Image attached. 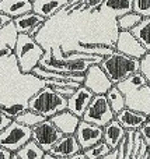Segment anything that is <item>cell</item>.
Segmentation results:
<instances>
[{
  "mask_svg": "<svg viewBox=\"0 0 150 159\" xmlns=\"http://www.w3.org/2000/svg\"><path fill=\"white\" fill-rule=\"evenodd\" d=\"M18 32L14 27L13 21L8 22L2 31H0V57L2 56L13 55V49L16 46V41Z\"/></svg>",
  "mask_w": 150,
  "mask_h": 159,
  "instance_id": "cell-18",
  "label": "cell"
},
{
  "mask_svg": "<svg viewBox=\"0 0 150 159\" xmlns=\"http://www.w3.org/2000/svg\"><path fill=\"white\" fill-rule=\"evenodd\" d=\"M45 21H46V18L36 14L35 11H30V13H25L22 16L13 18V24L16 27L17 32L27 34L30 36H35V34L41 30Z\"/></svg>",
  "mask_w": 150,
  "mask_h": 159,
  "instance_id": "cell-11",
  "label": "cell"
},
{
  "mask_svg": "<svg viewBox=\"0 0 150 159\" xmlns=\"http://www.w3.org/2000/svg\"><path fill=\"white\" fill-rule=\"evenodd\" d=\"M138 131H139L143 143H145L148 147H150V120L146 121V123L143 124L139 130H138Z\"/></svg>",
  "mask_w": 150,
  "mask_h": 159,
  "instance_id": "cell-31",
  "label": "cell"
},
{
  "mask_svg": "<svg viewBox=\"0 0 150 159\" xmlns=\"http://www.w3.org/2000/svg\"><path fill=\"white\" fill-rule=\"evenodd\" d=\"M34 8L32 0H0V11L10 17H18Z\"/></svg>",
  "mask_w": 150,
  "mask_h": 159,
  "instance_id": "cell-17",
  "label": "cell"
},
{
  "mask_svg": "<svg viewBox=\"0 0 150 159\" xmlns=\"http://www.w3.org/2000/svg\"><path fill=\"white\" fill-rule=\"evenodd\" d=\"M51 120H52V123L56 126V129L63 135H75L81 119L77 117L76 115H73L70 110L65 109L62 112L56 113L55 116H52Z\"/></svg>",
  "mask_w": 150,
  "mask_h": 159,
  "instance_id": "cell-14",
  "label": "cell"
},
{
  "mask_svg": "<svg viewBox=\"0 0 150 159\" xmlns=\"http://www.w3.org/2000/svg\"><path fill=\"white\" fill-rule=\"evenodd\" d=\"M27 106L45 119H51L56 113L67 109V98L58 93L52 87L45 85L28 101Z\"/></svg>",
  "mask_w": 150,
  "mask_h": 159,
  "instance_id": "cell-4",
  "label": "cell"
},
{
  "mask_svg": "<svg viewBox=\"0 0 150 159\" xmlns=\"http://www.w3.org/2000/svg\"><path fill=\"white\" fill-rule=\"evenodd\" d=\"M66 159H86V157H84L83 152H79V154L73 155V157H70V158H66Z\"/></svg>",
  "mask_w": 150,
  "mask_h": 159,
  "instance_id": "cell-37",
  "label": "cell"
},
{
  "mask_svg": "<svg viewBox=\"0 0 150 159\" xmlns=\"http://www.w3.org/2000/svg\"><path fill=\"white\" fill-rule=\"evenodd\" d=\"M93 96H94V93L89 88H86L84 85H80L73 92V95L70 98H67V110H70L73 115H76L77 117L81 119V116L86 112L87 106L91 102Z\"/></svg>",
  "mask_w": 150,
  "mask_h": 159,
  "instance_id": "cell-12",
  "label": "cell"
},
{
  "mask_svg": "<svg viewBox=\"0 0 150 159\" xmlns=\"http://www.w3.org/2000/svg\"><path fill=\"white\" fill-rule=\"evenodd\" d=\"M32 137L31 127H27L18 121L13 120L0 133V147L16 154L21 147H24Z\"/></svg>",
  "mask_w": 150,
  "mask_h": 159,
  "instance_id": "cell-5",
  "label": "cell"
},
{
  "mask_svg": "<svg viewBox=\"0 0 150 159\" xmlns=\"http://www.w3.org/2000/svg\"><path fill=\"white\" fill-rule=\"evenodd\" d=\"M132 11L142 17H150V0H133Z\"/></svg>",
  "mask_w": 150,
  "mask_h": 159,
  "instance_id": "cell-29",
  "label": "cell"
},
{
  "mask_svg": "<svg viewBox=\"0 0 150 159\" xmlns=\"http://www.w3.org/2000/svg\"><path fill=\"white\" fill-rule=\"evenodd\" d=\"M125 137H126V130L118 123L117 119L111 120L108 124H105L103 127V141H105L107 145L112 151H115L118 148V145Z\"/></svg>",
  "mask_w": 150,
  "mask_h": 159,
  "instance_id": "cell-16",
  "label": "cell"
},
{
  "mask_svg": "<svg viewBox=\"0 0 150 159\" xmlns=\"http://www.w3.org/2000/svg\"><path fill=\"white\" fill-rule=\"evenodd\" d=\"M101 69L104 70L108 78L114 85H118L119 82L125 81L128 77H131L133 73L140 70V60L123 55L121 52L115 50L107 57H103L100 63Z\"/></svg>",
  "mask_w": 150,
  "mask_h": 159,
  "instance_id": "cell-3",
  "label": "cell"
},
{
  "mask_svg": "<svg viewBox=\"0 0 150 159\" xmlns=\"http://www.w3.org/2000/svg\"><path fill=\"white\" fill-rule=\"evenodd\" d=\"M140 71L143 73V75L146 77L150 85V53L149 52L140 59Z\"/></svg>",
  "mask_w": 150,
  "mask_h": 159,
  "instance_id": "cell-30",
  "label": "cell"
},
{
  "mask_svg": "<svg viewBox=\"0 0 150 159\" xmlns=\"http://www.w3.org/2000/svg\"><path fill=\"white\" fill-rule=\"evenodd\" d=\"M105 96H107V99H108V103H109V106H111V109L114 110L115 115L126 107L125 96H123L122 91H121L117 85H112L108 92L105 93Z\"/></svg>",
  "mask_w": 150,
  "mask_h": 159,
  "instance_id": "cell-21",
  "label": "cell"
},
{
  "mask_svg": "<svg viewBox=\"0 0 150 159\" xmlns=\"http://www.w3.org/2000/svg\"><path fill=\"white\" fill-rule=\"evenodd\" d=\"M101 7L109 10L115 17H121L123 14L132 11L133 0H104Z\"/></svg>",
  "mask_w": 150,
  "mask_h": 159,
  "instance_id": "cell-20",
  "label": "cell"
},
{
  "mask_svg": "<svg viewBox=\"0 0 150 159\" xmlns=\"http://www.w3.org/2000/svg\"><path fill=\"white\" fill-rule=\"evenodd\" d=\"M103 3H104V0H86V6L93 11L100 8L103 6Z\"/></svg>",
  "mask_w": 150,
  "mask_h": 159,
  "instance_id": "cell-34",
  "label": "cell"
},
{
  "mask_svg": "<svg viewBox=\"0 0 150 159\" xmlns=\"http://www.w3.org/2000/svg\"><path fill=\"white\" fill-rule=\"evenodd\" d=\"M143 17L139 16L135 11H129V13L123 14L121 17H117V27L118 31H131L132 28H135L140 21H142Z\"/></svg>",
  "mask_w": 150,
  "mask_h": 159,
  "instance_id": "cell-24",
  "label": "cell"
},
{
  "mask_svg": "<svg viewBox=\"0 0 150 159\" xmlns=\"http://www.w3.org/2000/svg\"><path fill=\"white\" fill-rule=\"evenodd\" d=\"M114 48L117 52H121L123 55L129 56V57L138 59V60H140L148 53V50L135 38L131 31H118Z\"/></svg>",
  "mask_w": 150,
  "mask_h": 159,
  "instance_id": "cell-9",
  "label": "cell"
},
{
  "mask_svg": "<svg viewBox=\"0 0 150 159\" xmlns=\"http://www.w3.org/2000/svg\"><path fill=\"white\" fill-rule=\"evenodd\" d=\"M111 152H112V149L107 145L105 141H100L98 144H95V145L90 147L89 149L83 151V154L86 157V159H103V158L108 157Z\"/></svg>",
  "mask_w": 150,
  "mask_h": 159,
  "instance_id": "cell-26",
  "label": "cell"
},
{
  "mask_svg": "<svg viewBox=\"0 0 150 159\" xmlns=\"http://www.w3.org/2000/svg\"><path fill=\"white\" fill-rule=\"evenodd\" d=\"M117 87L125 96L126 107L150 116V85L140 70L119 82Z\"/></svg>",
  "mask_w": 150,
  "mask_h": 159,
  "instance_id": "cell-1",
  "label": "cell"
},
{
  "mask_svg": "<svg viewBox=\"0 0 150 159\" xmlns=\"http://www.w3.org/2000/svg\"><path fill=\"white\" fill-rule=\"evenodd\" d=\"M11 159H20L18 157H17V155L16 154H13V157H11Z\"/></svg>",
  "mask_w": 150,
  "mask_h": 159,
  "instance_id": "cell-39",
  "label": "cell"
},
{
  "mask_svg": "<svg viewBox=\"0 0 150 159\" xmlns=\"http://www.w3.org/2000/svg\"><path fill=\"white\" fill-rule=\"evenodd\" d=\"M149 120H150V116H149Z\"/></svg>",
  "mask_w": 150,
  "mask_h": 159,
  "instance_id": "cell-41",
  "label": "cell"
},
{
  "mask_svg": "<svg viewBox=\"0 0 150 159\" xmlns=\"http://www.w3.org/2000/svg\"><path fill=\"white\" fill-rule=\"evenodd\" d=\"M83 85L89 88L94 95H105L114 84L108 78V75L104 73L100 64H91L84 73Z\"/></svg>",
  "mask_w": 150,
  "mask_h": 159,
  "instance_id": "cell-8",
  "label": "cell"
},
{
  "mask_svg": "<svg viewBox=\"0 0 150 159\" xmlns=\"http://www.w3.org/2000/svg\"><path fill=\"white\" fill-rule=\"evenodd\" d=\"M149 53H150V50H149Z\"/></svg>",
  "mask_w": 150,
  "mask_h": 159,
  "instance_id": "cell-42",
  "label": "cell"
},
{
  "mask_svg": "<svg viewBox=\"0 0 150 159\" xmlns=\"http://www.w3.org/2000/svg\"><path fill=\"white\" fill-rule=\"evenodd\" d=\"M13 121V119L11 117H8V116H6L4 113H2L0 112V133L3 131V130L6 129V127L8 126V124Z\"/></svg>",
  "mask_w": 150,
  "mask_h": 159,
  "instance_id": "cell-33",
  "label": "cell"
},
{
  "mask_svg": "<svg viewBox=\"0 0 150 159\" xmlns=\"http://www.w3.org/2000/svg\"><path fill=\"white\" fill-rule=\"evenodd\" d=\"M79 46L81 48L80 52L90 53V55H95L100 57H107L111 53L115 52L114 46H108V45L103 43H87V42H79Z\"/></svg>",
  "mask_w": 150,
  "mask_h": 159,
  "instance_id": "cell-23",
  "label": "cell"
},
{
  "mask_svg": "<svg viewBox=\"0 0 150 159\" xmlns=\"http://www.w3.org/2000/svg\"><path fill=\"white\" fill-rule=\"evenodd\" d=\"M79 152H81V148L75 135H62L58 143L51 148L49 154L55 155V157L60 159H66L79 154Z\"/></svg>",
  "mask_w": 150,
  "mask_h": 159,
  "instance_id": "cell-15",
  "label": "cell"
},
{
  "mask_svg": "<svg viewBox=\"0 0 150 159\" xmlns=\"http://www.w3.org/2000/svg\"><path fill=\"white\" fill-rule=\"evenodd\" d=\"M131 32L133 34V36L143 45L146 50H150V17H143L142 21L136 25L135 28H132Z\"/></svg>",
  "mask_w": 150,
  "mask_h": 159,
  "instance_id": "cell-19",
  "label": "cell"
},
{
  "mask_svg": "<svg viewBox=\"0 0 150 159\" xmlns=\"http://www.w3.org/2000/svg\"><path fill=\"white\" fill-rule=\"evenodd\" d=\"M42 159H60V158L55 157V155L49 154V152H45V155H44V158H42Z\"/></svg>",
  "mask_w": 150,
  "mask_h": 159,
  "instance_id": "cell-38",
  "label": "cell"
},
{
  "mask_svg": "<svg viewBox=\"0 0 150 159\" xmlns=\"http://www.w3.org/2000/svg\"><path fill=\"white\" fill-rule=\"evenodd\" d=\"M149 159H150V147H149Z\"/></svg>",
  "mask_w": 150,
  "mask_h": 159,
  "instance_id": "cell-40",
  "label": "cell"
},
{
  "mask_svg": "<svg viewBox=\"0 0 150 159\" xmlns=\"http://www.w3.org/2000/svg\"><path fill=\"white\" fill-rule=\"evenodd\" d=\"M115 119H117L118 123H119L126 131H138V130L149 120V116L146 115V113L125 107V109H122L119 113L115 115Z\"/></svg>",
  "mask_w": 150,
  "mask_h": 159,
  "instance_id": "cell-13",
  "label": "cell"
},
{
  "mask_svg": "<svg viewBox=\"0 0 150 159\" xmlns=\"http://www.w3.org/2000/svg\"><path fill=\"white\" fill-rule=\"evenodd\" d=\"M60 8V3L58 0H51V2H42V3H36L34 2V8L32 11H35L36 14L45 17V18H49L51 16L56 13V11Z\"/></svg>",
  "mask_w": 150,
  "mask_h": 159,
  "instance_id": "cell-25",
  "label": "cell"
},
{
  "mask_svg": "<svg viewBox=\"0 0 150 159\" xmlns=\"http://www.w3.org/2000/svg\"><path fill=\"white\" fill-rule=\"evenodd\" d=\"M52 88L58 93H60L62 96H65V98H70V96L73 95V92L77 89V88H73V87H70V85H55V87H52Z\"/></svg>",
  "mask_w": 150,
  "mask_h": 159,
  "instance_id": "cell-32",
  "label": "cell"
},
{
  "mask_svg": "<svg viewBox=\"0 0 150 159\" xmlns=\"http://www.w3.org/2000/svg\"><path fill=\"white\" fill-rule=\"evenodd\" d=\"M75 137L77 140L79 145H80L81 152H83L86 149H89L90 147L103 141V127L91 124L89 121L80 120L77 130L75 133Z\"/></svg>",
  "mask_w": 150,
  "mask_h": 159,
  "instance_id": "cell-10",
  "label": "cell"
},
{
  "mask_svg": "<svg viewBox=\"0 0 150 159\" xmlns=\"http://www.w3.org/2000/svg\"><path fill=\"white\" fill-rule=\"evenodd\" d=\"M25 109H28V106L27 105H24V103H14V105L0 103V112L4 113V115L8 116V117H11L13 120L20 115V113L24 112Z\"/></svg>",
  "mask_w": 150,
  "mask_h": 159,
  "instance_id": "cell-28",
  "label": "cell"
},
{
  "mask_svg": "<svg viewBox=\"0 0 150 159\" xmlns=\"http://www.w3.org/2000/svg\"><path fill=\"white\" fill-rule=\"evenodd\" d=\"M16 121H18V123H21V124H24V126H27V127H35L36 124H39L41 121H44L45 120V117L44 116H41V115H38L36 112H34V110H31V109H25L22 113H20L18 116H17L16 119H14Z\"/></svg>",
  "mask_w": 150,
  "mask_h": 159,
  "instance_id": "cell-27",
  "label": "cell"
},
{
  "mask_svg": "<svg viewBox=\"0 0 150 159\" xmlns=\"http://www.w3.org/2000/svg\"><path fill=\"white\" fill-rule=\"evenodd\" d=\"M115 119V113L111 109L108 103V99L105 95H94L90 102V105L87 106L84 115L81 116V120L89 121L95 126L104 127L105 124H108L111 120Z\"/></svg>",
  "mask_w": 150,
  "mask_h": 159,
  "instance_id": "cell-6",
  "label": "cell"
},
{
  "mask_svg": "<svg viewBox=\"0 0 150 159\" xmlns=\"http://www.w3.org/2000/svg\"><path fill=\"white\" fill-rule=\"evenodd\" d=\"M11 21H13V17H10V16H7V14H4V13L0 11V31H2L3 28Z\"/></svg>",
  "mask_w": 150,
  "mask_h": 159,
  "instance_id": "cell-35",
  "label": "cell"
},
{
  "mask_svg": "<svg viewBox=\"0 0 150 159\" xmlns=\"http://www.w3.org/2000/svg\"><path fill=\"white\" fill-rule=\"evenodd\" d=\"M44 53V48L36 42L34 36H30L27 34H18L13 55L16 56L18 69L22 74H31V71L39 64Z\"/></svg>",
  "mask_w": 150,
  "mask_h": 159,
  "instance_id": "cell-2",
  "label": "cell"
},
{
  "mask_svg": "<svg viewBox=\"0 0 150 159\" xmlns=\"http://www.w3.org/2000/svg\"><path fill=\"white\" fill-rule=\"evenodd\" d=\"M16 155L20 159H42L45 155V151L34 140H30L24 147H21L16 152Z\"/></svg>",
  "mask_w": 150,
  "mask_h": 159,
  "instance_id": "cell-22",
  "label": "cell"
},
{
  "mask_svg": "<svg viewBox=\"0 0 150 159\" xmlns=\"http://www.w3.org/2000/svg\"><path fill=\"white\" fill-rule=\"evenodd\" d=\"M32 137L31 140H34L45 152H49L51 148L59 141V138L62 137V133L56 129V126L52 123L51 119H45L44 121H41L39 124H36L35 127H32Z\"/></svg>",
  "mask_w": 150,
  "mask_h": 159,
  "instance_id": "cell-7",
  "label": "cell"
},
{
  "mask_svg": "<svg viewBox=\"0 0 150 159\" xmlns=\"http://www.w3.org/2000/svg\"><path fill=\"white\" fill-rule=\"evenodd\" d=\"M11 157H13V152L0 147V159H11Z\"/></svg>",
  "mask_w": 150,
  "mask_h": 159,
  "instance_id": "cell-36",
  "label": "cell"
}]
</instances>
